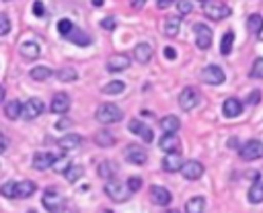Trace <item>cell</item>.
Here are the masks:
<instances>
[{"label": "cell", "mask_w": 263, "mask_h": 213, "mask_svg": "<svg viewBox=\"0 0 263 213\" xmlns=\"http://www.w3.org/2000/svg\"><path fill=\"white\" fill-rule=\"evenodd\" d=\"M95 117H97L99 123L109 125V123H117V121H121V119H123V111H121L115 102H103V104L97 109Z\"/></svg>", "instance_id": "1"}, {"label": "cell", "mask_w": 263, "mask_h": 213, "mask_svg": "<svg viewBox=\"0 0 263 213\" xmlns=\"http://www.w3.org/2000/svg\"><path fill=\"white\" fill-rule=\"evenodd\" d=\"M41 203H43V207H45L49 213H62V211L66 209V199H64L62 193L55 190V188H47V190L43 193Z\"/></svg>", "instance_id": "2"}, {"label": "cell", "mask_w": 263, "mask_h": 213, "mask_svg": "<svg viewBox=\"0 0 263 213\" xmlns=\"http://www.w3.org/2000/svg\"><path fill=\"white\" fill-rule=\"evenodd\" d=\"M105 195H107L111 201H115V203H123V201L129 199L132 190H129L127 184H121V182H117V180H109V182L105 184Z\"/></svg>", "instance_id": "3"}, {"label": "cell", "mask_w": 263, "mask_h": 213, "mask_svg": "<svg viewBox=\"0 0 263 213\" xmlns=\"http://www.w3.org/2000/svg\"><path fill=\"white\" fill-rule=\"evenodd\" d=\"M238 156H240L242 160H247V162H253V160L263 158V141H259V139H249V141H245V143L240 145V150H238Z\"/></svg>", "instance_id": "4"}, {"label": "cell", "mask_w": 263, "mask_h": 213, "mask_svg": "<svg viewBox=\"0 0 263 213\" xmlns=\"http://www.w3.org/2000/svg\"><path fill=\"white\" fill-rule=\"evenodd\" d=\"M203 14L212 20H224L226 16H230V8L224 2H216V0H208L203 4Z\"/></svg>", "instance_id": "5"}, {"label": "cell", "mask_w": 263, "mask_h": 213, "mask_svg": "<svg viewBox=\"0 0 263 213\" xmlns=\"http://www.w3.org/2000/svg\"><path fill=\"white\" fill-rule=\"evenodd\" d=\"M123 158L129 162V164H136V166H144L148 162V154L142 145L138 143H129L123 147Z\"/></svg>", "instance_id": "6"}, {"label": "cell", "mask_w": 263, "mask_h": 213, "mask_svg": "<svg viewBox=\"0 0 263 213\" xmlns=\"http://www.w3.org/2000/svg\"><path fill=\"white\" fill-rule=\"evenodd\" d=\"M193 33H195V45H197L199 49H210L212 37H214L212 29H210L205 23H195V25H193Z\"/></svg>", "instance_id": "7"}, {"label": "cell", "mask_w": 263, "mask_h": 213, "mask_svg": "<svg viewBox=\"0 0 263 213\" xmlns=\"http://www.w3.org/2000/svg\"><path fill=\"white\" fill-rule=\"evenodd\" d=\"M199 102V92L193 88V86H185L179 94V106L183 111H193Z\"/></svg>", "instance_id": "8"}, {"label": "cell", "mask_w": 263, "mask_h": 213, "mask_svg": "<svg viewBox=\"0 0 263 213\" xmlns=\"http://www.w3.org/2000/svg\"><path fill=\"white\" fill-rule=\"evenodd\" d=\"M201 80L205 84H210V86H218V84H222L226 80V76H224V72H222L220 66H214L212 63V66H205L201 70Z\"/></svg>", "instance_id": "9"}, {"label": "cell", "mask_w": 263, "mask_h": 213, "mask_svg": "<svg viewBox=\"0 0 263 213\" xmlns=\"http://www.w3.org/2000/svg\"><path fill=\"white\" fill-rule=\"evenodd\" d=\"M43 111H45L43 100H41V98H37V96H33V98H29V100L23 104V119L33 121V119H37Z\"/></svg>", "instance_id": "10"}, {"label": "cell", "mask_w": 263, "mask_h": 213, "mask_svg": "<svg viewBox=\"0 0 263 213\" xmlns=\"http://www.w3.org/2000/svg\"><path fill=\"white\" fill-rule=\"evenodd\" d=\"M181 174L187 180H199L203 176V164L197 162V160H187L183 164V168H181Z\"/></svg>", "instance_id": "11"}, {"label": "cell", "mask_w": 263, "mask_h": 213, "mask_svg": "<svg viewBox=\"0 0 263 213\" xmlns=\"http://www.w3.org/2000/svg\"><path fill=\"white\" fill-rule=\"evenodd\" d=\"M55 160H58V158H55L51 152H37V154L33 156L31 164H33L35 170H47V168H53Z\"/></svg>", "instance_id": "12"}, {"label": "cell", "mask_w": 263, "mask_h": 213, "mask_svg": "<svg viewBox=\"0 0 263 213\" xmlns=\"http://www.w3.org/2000/svg\"><path fill=\"white\" fill-rule=\"evenodd\" d=\"M183 156H181V152H171V154H166L164 158H162V170L164 172H179L181 168H183Z\"/></svg>", "instance_id": "13"}, {"label": "cell", "mask_w": 263, "mask_h": 213, "mask_svg": "<svg viewBox=\"0 0 263 213\" xmlns=\"http://www.w3.org/2000/svg\"><path fill=\"white\" fill-rule=\"evenodd\" d=\"M150 201H152L154 205L166 207V205H168V203L173 201V197H171L168 188H164V186H158V184H154V186H150Z\"/></svg>", "instance_id": "14"}, {"label": "cell", "mask_w": 263, "mask_h": 213, "mask_svg": "<svg viewBox=\"0 0 263 213\" xmlns=\"http://www.w3.org/2000/svg\"><path fill=\"white\" fill-rule=\"evenodd\" d=\"M152 53H154V49H152V45H150L148 41H140V43L134 47V59H136L138 63H148V61L152 59Z\"/></svg>", "instance_id": "15"}, {"label": "cell", "mask_w": 263, "mask_h": 213, "mask_svg": "<svg viewBox=\"0 0 263 213\" xmlns=\"http://www.w3.org/2000/svg\"><path fill=\"white\" fill-rule=\"evenodd\" d=\"M129 63H132V59H129L127 55L115 53V55H111V57L107 59V70H109V72H123V70L129 68Z\"/></svg>", "instance_id": "16"}, {"label": "cell", "mask_w": 263, "mask_h": 213, "mask_svg": "<svg viewBox=\"0 0 263 213\" xmlns=\"http://www.w3.org/2000/svg\"><path fill=\"white\" fill-rule=\"evenodd\" d=\"M222 113H224V117L234 119V117H238V115L242 113V102H240L238 98L230 96V98L224 100V104H222Z\"/></svg>", "instance_id": "17"}, {"label": "cell", "mask_w": 263, "mask_h": 213, "mask_svg": "<svg viewBox=\"0 0 263 213\" xmlns=\"http://www.w3.org/2000/svg\"><path fill=\"white\" fill-rule=\"evenodd\" d=\"M160 150L164 154H171V152H179V145H181V139L177 135H171V133H162L160 141H158Z\"/></svg>", "instance_id": "18"}, {"label": "cell", "mask_w": 263, "mask_h": 213, "mask_svg": "<svg viewBox=\"0 0 263 213\" xmlns=\"http://www.w3.org/2000/svg\"><path fill=\"white\" fill-rule=\"evenodd\" d=\"M70 109V96L66 92H58L51 98V113H66Z\"/></svg>", "instance_id": "19"}, {"label": "cell", "mask_w": 263, "mask_h": 213, "mask_svg": "<svg viewBox=\"0 0 263 213\" xmlns=\"http://www.w3.org/2000/svg\"><path fill=\"white\" fill-rule=\"evenodd\" d=\"M80 143H82V137H80L78 133H68V135H64L62 139H58V145H60L64 152H72V150L80 147Z\"/></svg>", "instance_id": "20"}, {"label": "cell", "mask_w": 263, "mask_h": 213, "mask_svg": "<svg viewBox=\"0 0 263 213\" xmlns=\"http://www.w3.org/2000/svg\"><path fill=\"white\" fill-rule=\"evenodd\" d=\"M181 29V18L179 16H166L162 23V35L166 37H177Z\"/></svg>", "instance_id": "21"}, {"label": "cell", "mask_w": 263, "mask_h": 213, "mask_svg": "<svg viewBox=\"0 0 263 213\" xmlns=\"http://www.w3.org/2000/svg\"><path fill=\"white\" fill-rule=\"evenodd\" d=\"M39 43L35 41H23L21 47H18V53L25 57V59H37L39 57Z\"/></svg>", "instance_id": "22"}, {"label": "cell", "mask_w": 263, "mask_h": 213, "mask_svg": "<svg viewBox=\"0 0 263 213\" xmlns=\"http://www.w3.org/2000/svg\"><path fill=\"white\" fill-rule=\"evenodd\" d=\"M4 115H6V119L16 121L18 117H23V102H18V100H8V102L4 104Z\"/></svg>", "instance_id": "23"}, {"label": "cell", "mask_w": 263, "mask_h": 213, "mask_svg": "<svg viewBox=\"0 0 263 213\" xmlns=\"http://www.w3.org/2000/svg\"><path fill=\"white\" fill-rule=\"evenodd\" d=\"M160 127H162L164 133L177 135V131H179V127H181V121H179L175 115H166V117L160 119Z\"/></svg>", "instance_id": "24"}, {"label": "cell", "mask_w": 263, "mask_h": 213, "mask_svg": "<svg viewBox=\"0 0 263 213\" xmlns=\"http://www.w3.org/2000/svg\"><path fill=\"white\" fill-rule=\"evenodd\" d=\"M37 190V184L33 180H21L16 182V199H29Z\"/></svg>", "instance_id": "25"}, {"label": "cell", "mask_w": 263, "mask_h": 213, "mask_svg": "<svg viewBox=\"0 0 263 213\" xmlns=\"http://www.w3.org/2000/svg\"><path fill=\"white\" fill-rule=\"evenodd\" d=\"M66 39H68L70 43H74V45H80V47H86V45L90 43V37H88L84 31H80L78 27H74Z\"/></svg>", "instance_id": "26"}, {"label": "cell", "mask_w": 263, "mask_h": 213, "mask_svg": "<svg viewBox=\"0 0 263 213\" xmlns=\"http://www.w3.org/2000/svg\"><path fill=\"white\" fill-rule=\"evenodd\" d=\"M205 211V199L203 197H191L185 203V213H203Z\"/></svg>", "instance_id": "27"}, {"label": "cell", "mask_w": 263, "mask_h": 213, "mask_svg": "<svg viewBox=\"0 0 263 213\" xmlns=\"http://www.w3.org/2000/svg\"><path fill=\"white\" fill-rule=\"evenodd\" d=\"M249 201L251 203H263V178H257L253 186L249 188Z\"/></svg>", "instance_id": "28"}, {"label": "cell", "mask_w": 263, "mask_h": 213, "mask_svg": "<svg viewBox=\"0 0 263 213\" xmlns=\"http://www.w3.org/2000/svg\"><path fill=\"white\" fill-rule=\"evenodd\" d=\"M97 172H99V176H101V178H105V180L109 182V178H113V176H115L117 166H115L113 162H101V164H99V168H97Z\"/></svg>", "instance_id": "29"}, {"label": "cell", "mask_w": 263, "mask_h": 213, "mask_svg": "<svg viewBox=\"0 0 263 213\" xmlns=\"http://www.w3.org/2000/svg\"><path fill=\"white\" fill-rule=\"evenodd\" d=\"M33 80H37V82H41V80H47L49 76H53V72L47 68V66H37V68H33L31 70V74H29Z\"/></svg>", "instance_id": "30"}, {"label": "cell", "mask_w": 263, "mask_h": 213, "mask_svg": "<svg viewBox=\"0 0 263 213\" xmlns=\"http://www.w3.org/2000/svg\"><path fill=\"white\" fill-rule=\"evenodd\" d=\"M123 90H125V84H123L121 80H111L109 84L103 86L101 92H103V94H121Z\"/></svg>", "instance_id": "31"}, {"label": "cell", "mask_w": 263, "mask_h": 213, "mask_svg": "<svg viewBox=\"0 0 263 213\" xmlns=\"http://www.w3.org/2000/svg\"><path fill=\"white\" fill-rule=\"evenodd\" d=\"M113 141H115V137H113L109 131H99V133H95V143L101 145V147H109V145H113Z\"/></svg>", "instance_id": "32"}, {"label": "cell", "mask_w": 263, "mask_h": 213, "mask_svg": "<svg viewBox=\"0 0 263 213\" xmlns=\"http://www.w3.org/2000/svg\"><path fill=\"white\" fill-rule=\"evenodd\" d=\"M55 76H58L60 82H74L78 78V74H76L74 68H62V70L55 72Z\"/></svg>", "instance_id": "33"}, {"label": "cell", "mask_w": 263, "mask_h": 213, "mask_svg": "<svg viewBox=\"0 0 263 213\" xmlns=\"http://www.w3.org/2000/svg\"><path fill=\"white\" fill-rule=\"evenodd\" d=\"M232 43H234V33H232V31L224 33L222 43H220V53H222V55H228V53H230V49H232Z\"/></svg>", "instance_id": "34"}, {"label": "cell", "mask_w": 263, "mask_h": 213, "mask_svg": "<svg viewBox=\"0 0 263 213\" xmlns=\"http://www.w3.org/2000/svg\"><path fill=\"white\" fill-rule=\"evenodd\" d=\"M261 27H263V16H259V14H251L249 20H247V29H249L251 33H259Z\"/></svg>", "instance_id": "35"}, {"label": "cell", "mask_w": 263, "mask_h": 213, "mask_svg": "<svg viewBox=\"0 0 263 213\" xmlns=\"http://www.w3.org/2000/svg\"><path fill=\"white\" fill-rule=\"evenodd\" d=\"M82 174H84V168H82V166L72 164V168H70L64 176H66V180H68V182H76V180H80V178H82Z\"/></svg>", "instance_id": "36"}, {"label": "cell", "mask_w": 263, "mask_h": 213, "mask_svg": "<svg viewBox=\"0 0 263 213\" xmlns=\"http://www.w3.org/2000/svg\"><path fill=\"white\" fill-rule=\"evenodd\" d=\"M74 27H76V25H74L72 20H68V18H62V20L58 23V33H60L62 37H68V35H70V31H72Z\"/></svg>", "instance_id": "37"}, {"label": "cell", "mask_w": 263, "mask_h": 213, "mask_svg": "<svg viewBox=\"0 0 263 213\" xmlns=\"http://www.w3.org/2000/svg\"><path fill=\"white\" fill-rule=\"evenodd\" d=\"M70 168H72L70 158H60V160H55V164H53V170L60 172V174H66Z\"/></svg>", "instance_id": "38"}, {"label": "cell", "mask_w": 263, "mask_h": 213, "mask_svg": "<svg viewBox=\"0 0 263 213\" xmlns=\"http://www.w3.org/2000/svg\"><path fill=\"white\" fill-rule=\"evenodd\" d=\"M0 193H2L6 199H12V197H16V182H12V180L4 182V184H2V188H0Z\"/></svg>", "instance_id": "39"}, {"label": "cell", "mask_w": 263, "mask_h": 213, "mask_svg": "<svg viewBox=\"0 0 263 213\" xmlns=\"http://www.w3.org/2000/svg\"><path fill=\"white\" fill-rule=\"evenodd\" d=\"M251 76L257 80H263V57H257L253 68H251Z\"/></svg>", "instance_id": "40"}, {"label": "cell", "mask_w": 263, "mask_h": 213, "mask_svg": "<svg viewBox=\"0 0 263 213\" xmlns=\"http://www.w3.org/2000/svg\"><path fill=\"white\" fill-rule=\"evenodd\" d=\"M125 184L129 186V190H132V193H138V190L142 188V178H140V176H129Z\"/></svg>", "instance_id": "41"}, {"label": "cell", "mask_w": 263, "mask_h": 213, "mask_svg": "<svg viewBox=\"0 0 263 213\" xmlns=\"http://www.w3.org/2000/svg\"><path fill=\"white\" fill-rule=\"evenodd\" d=\"M177 12H179L181 16L189 14V12H191V2H189V0H177Z\"/></svg>", "instance_id": "42"}, {"label": "cell", "mask_w": 263, "mask_h": 213, "mask_svg": "<svg viewBox=\"0 0 263 213\" xmlns=\"http://www.w3.org/2000/svg\"><path fill=\"white\" fill-rule=\"evenodd\" d=\"M144 127H146V125H144L142 121H138V119H132V121H129V125H127L129 133H138V135L144 131Z\"/></svg>", "instance_id": "43"}, {"label": "cell", "mask_w": 263, "mask_h": 213, "mask_svg": "<svg viewBox=\"0 0 263 213\" xmlns=\"http://www.w3.org/2000/svg\"><path fill=\"white\" fill-rule=\"evenodd\" d=\"M8 31H10V20H8V16L2 12V14H0V35H8Z\"/></svg>", "instance_id": "44"}, {"label": "cell", "mask_w": 263, "mask_h": 213, "mask_svg": "<svg viewBox=\"0 0 263 213\" xmlns=\"http://www.w3.org/2000/svg\"><path fill=\"white\" fill-rule=\"evenodd\" d=\"M101 27H103L105 31H113V29H115V16H105V18L101 20Z\"/></svg>", "instance_id": "45"}, {"label": "cell", "mask_w": 263, "mask_h": 213, "mask_svg": "<svg viewBox=\"0 0 263 213\" xmlns=\"http://www.w3.org/2000/svg\"><path fill=\"white\" fill-rule=\"evenodd\" d=\"M33 14H35V16H43V14H45V6H43L41 0H35V2H33Z\"/></svg>", "instance_id": "46"}, {"label": "cell", "mask_w": 263, "mask_h": 213, "mask_svg": "<svg viewBox=\"0 0 263 213\" xmlns=\"http://www.w3.org/2000/svg\"><path fill=\"white\" fill-rule=\"evenodd\" d=\"M140 137H142V139H144L146 143H150V141L154 139V133H152V129H150V127L146 125V127H144V131L140 133Z\"/></svg>", "instance_id": "47"}, {"label": "cell", "mask_w": 263, "mask_h": 213, "mask_svg": "<svg viewBox=\"0 0 263 213\" xmlns=\"http://www.w3.org/2000/svg\"><path fill=\"white\" fill-rule=\"evenodd\" d=\"M162 53H164V57H166V59H175V57H177V51H175L173 47H164V51H162Z\"/></svg>", "instance_id": "48"}, {"label": "cell", "mask_w": 263, "mask_h": 213, "mask_svg": "<svg viewBox=\"0 0 263 213\" xmlns=\"http://www.w3.org/2000/svg\"><path fill=\"white\" fill-rule=\"evenodd\" d=\"M129 4H132V10H142L144 4H146V0H132Z\"/></svg>", "instance_id": "49"}, {"label": "cell", "mask_w": 263, "mask_h": 213, "mask_svg": "<svg viewBox=\"0 0 263 213\" xmlns=\"http://www.w3.org/2000/svg\"><path fill=\"white\" fill-rule=\"evenodd\" d=\"M70 125H72V121H70V119H60V121L55 123V127H58V129H66V127H70Z\"/></svg>", "instance_id": "50"}, {"label": "cell", "mask_w": 263, "mask_h": 213, "mask_svg": "<svg viewBox=\"0 0 263 213\" xmlns=\"http://www.w3.org/2000/svg\"><path fill=\"white\" fill-rule=\"evenodd\" d=\"M175 0H156V6L158 8H166V6H171Z\"/></svg>", "instance_id": "51"}, {"label": "cell", "mask_w": 263, "mask_h": 213, "mask_svg": "<svg viewBox=\"0 0 263 213\" xmlns=\"http://www.w3.org/2000/svg\"><path fill=\"white\" fill-rule=\"evenodd\" d=\"M6 147H8V139H6V135H2V145H0V152H6Z\"/></svg>", "instance_id": "52"}, {"label": "cell", "mask_w": 263, "mask_h": 213, "mask_svg": "<svg viewBox=\"0 0 263 213\" xmlns=\"http://www.w3.org/2000/svg\"><path fill=\"white\" fill-rule=\"evenodd\" d=\"M228 147H236V139H234V137L228 139Z\"/></svg>", "instance_id": "53"}, {"label": "cell", "mask_w": 263, "mask_h": 213, "mask_svg": "<svg viewBox=\"0 0 263 213\" xmlns=\"http://www.w3.org/2000/svg\"><path fill=\"white\" fill-rule=\"evenodd\" d=\"M105 0H92V6H103Z\"/></svg>", "instance_id": "54"}, {"label": "cell", "mask_w": 263, "mask_h": 213, "mask_svg": "<svg viewBox=\"0 0 263 213\" xmlns=\"http://www.w3.org/2000/svg\"><path fill=\"white\" fill-rule=\"evenodd\" d=\"M257 37H259V39H261V41H263V27H261V31H259V33H257Z\"/></svg>", "instance_id": "55"}, {"label": "cell", "mask_w": 263, "mask_h": 213, "mask_svg": "<svg viewBox=\"0 0 263 213\" xmlns=\"http://www.w3.org/2000/svg\"><path fill=\"white\" fill-rule=\"evenodd\" d=\"M101 213H113V211H109V209H105V211H101Z\"/></svg>", "instance_id": "56"}, {"label": "cell", "mask_w": 263, "mask_h": 213, "mask_svg": "<svg viewBox=\"0 0 263 213\" xmlns=\"http://www.w3.org/2000/svg\"><path fill=\"white\" fill-rule=\"evenodd\" d=\"M197 2H201V4H205V2H208V0H197Z\"/></svg>", "instance_id": "57"}, {"label": "cell", "mask_w": 263, "mask_h": 213, "mask_svg": "<svg viewBox=\"0 0 263 213\" xmlns=\"http://www.w3.org/2000/svg\"><path fill=\"white\" fill-rule=\"evenodd\" d=\"M27 213H37V211H27Z\"/></svg>", "instance_id": "58"}, {"label": "cell", "mask_w": 263, "mask_h": 213, "mask_svg": "<svg viewBox=\"0 0 263 213\" xmlns=\"http://www.w3.org/2000/svg\"><path fill=\"white\" fill-rule=\"evenodd\" d=\"M4 2H6V0H4Z\"/></svg>", "instance_id": "59"}]
</instances>
